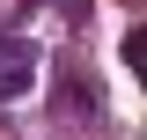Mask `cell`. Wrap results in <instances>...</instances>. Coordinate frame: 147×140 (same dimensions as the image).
I'll list each match as a JSON object with an SVG mask.
<instances>
[{
  "label": "cell",
  "mask_w": 147,
  "mask_h": 140,
  "mask_svg": "<svg viewBox=\"0 0 147 140\" xmlns=\"http://www.w3.org/2000/svg\"><path fill=\"white\" fill-rule=\"evenodd\" d=\"M30 81H37V52L22 44V37H7V30H0V103L30 96Z\"/></svg>",
  "instance_id": "cell-1"
}]
</instances>
